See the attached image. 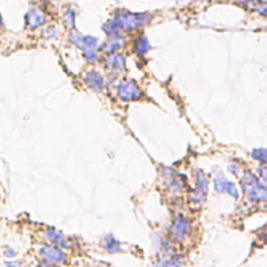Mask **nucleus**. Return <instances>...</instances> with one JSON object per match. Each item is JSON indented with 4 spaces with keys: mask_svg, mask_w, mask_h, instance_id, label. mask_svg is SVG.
<instances>
[{
    "mask_svg": "<svg viewBox=\"0 0 267 267\" xmlns=\"http://www.w3.org/2000/svg\"><path fill=\"white\" fill-rule=\"evenodd\" d=\"M191 233V220L185 214H175L173 221L170 224L169 237L173 241H182Z\"/></svg>",
    "mask_w": 267,
    "mask_h": 267,
    "instance_id": "nucleus-6",
    "label": "nucleus"
},
{
    "mask_svg": "<svg viewBox=\"0 0 267 267\" xmlns=\"http://www.w3.org/2000/svg\"><path fill=\"white\" fill-rule=\"evenodd\" d=\"M67 41L70 45L75 46L77 49L82 50V52H89V50H99L100 45H99V39L93 35H82L78 31H71L67 35Z\"/></svg>",
    "mask_w": 267,
    "mask_h": 267,
    "instance_id": "nucleus-7",
    "label": "nucleus"
},
{
    "mask_svg": "<svg viewBox=\"0 0 267 267\" xmlns=\"http://www.w3.org/2000/svg\"><path fill=\"white\" fill-rule=\"evenodd\" d=\"M24 20H25V27L28 29H38V28L44 27L46 24V14L42 9H38L36 6H32L29 7V10L25 13L24 16Z\"/></svg>",
    "mask_w": 267,
    "mask_h": 267,
    "instance_id": "nucleus-9",
    "label": "nucleus"
},
{
    "mask_svg": "<svg viewBox=\"0 0 267 267\" xmlns=\"http://www.w3.org/2000/svg\"><path fill=\"white\" fill-rule=\"evenodd\" d=\"M17 255L16 249H13L11 246H6L5 249H3V256L6 257V259H14Z\"/></svg>",
    "mask_w": 267,
    "mask_h": 267,
    "instance_id": "nucleus-24",
    "label": "nucleus"
},
{
    "mask_svg": "<svg viewBox=\"0 0 267 267\" xmlns=\"http://www.w3.org/2000/svg\"><path fill=\"white\" fill-rule=\"evenodd\" d=\"M185 259L182 255H170L169 257L160 259L153 267H184Z\"/></svg>",
    "mask_w": 267,
    "mask_h": 267,
    "instance_id": "nucleus-17",
    "label": "nucleus"
},
{
    "mask_svg": "<svg viewBox=\"0 0 267 267\" xmlns=\"http://www.w3.org/2000/svg\"><path fill=\"white\" fill-rule=\"evenodd\" d=\"M132 50L138 57H145L150 50V44H149V39L145 35H139L138 38L134 41L132 45Z\"/></svg>",
    "mask_w": 267,
    "mask_h": 267,
    "instance_id": "nucleus-15",
    "label": "nucleus"
},
{
    "mask_svg": "<svg viewBox=\"0 0 267 267\" xmlns=\"http://www.w3.org/2000/svg\"><path fill=\"white\" fill-rule=\"evenodd\" d=\"M102 248H103L107 253H119V252H121V249H123L120 241L117 240L116 237H113L111 234L104 235L103 238H102Z\"/></svg>",
    "mask_w": 267,
    "mask_h": 267,
    "instance_id": "nucleus-16",
    "label": "nucleus"
},
{
    "mask_svg": "<svg viewBox=\"0 0 267 267\" xmlns=\"http://www.w3.org/2000/svg\"><path fill=\"white\" fill-rule=\"evenodd\" d=\"M194 178H195V185L189 192V202L195 205H201L206 201L209 194V178L205 174V171L199 169H195L194 171Z\"/></svg>",
    "mask_w": 267,
    "mask_h": 267,
    "instance_id": "nucleus-4",
    "label": "nucleus"
},
{
    "mask_svg": "<svg viewBox=\"0 0 267 267\" xmlns=\"http://www.w3.org/2000/svg\"><path fill=\"white\" fill-rule=\"evenodd\" d=\"M6 267H21V264L18 262H14V260H9V262H6Z\"/></svg>",
    "mask_w": 267,
    "mask_h": 267,
    "instance_id": "nucleus-25",
    "label": "nucleus"
},
{
    "mask_svg": "<svg viewBox=\"0 0 267 267\" xmlns=\"http://www.w3.org/2000/svg\"><path fill=\"white\" fill-rule=\"evenodd\" d=\"M84 59L89 63V64H95L100 60V52L99 50H89V52H84Z\"/></svg>",
    "mask_w": 267,
    "mask_h": 267,
    "instance_id": "nucleus-20",
    "label": "nucleus"
},
{
    "mask_svg": "<svg viewBox=\"0 0 267 267\" xmlns=\"http://www.w3.org/2000/svg\"><path fill=\"white\" fill-rule=\"evenodd\" d=\"M36 267H52V266H49V264H46V263H44V262H41Z\"/></svg>",
    "mask_w": 267,
    "mask_h": 267,
    "instance_id": "nucleus-26",
    "label": "nucleus"
},
{
    "mask_svg": "<svg viewBox=\"0 0 267 267\" xmlns=\"http://www.w3.org/2000/svg\"><path fill=\"white\" fill-rule=\"evenodd\" d=\"M0 27H5V22H3V17H2V13H0Z\"/></svg>",
    "mask_w": 267,
    "mask_h": 267,
    "instance_id": "nucleus-27",
    "label": "nucleus"
},
{
    "mask_svg": "<svg viewBox=\"0 0 267 267\" xmlns=\"http://www.w3.org/2000/svg\"><path fill=\"white\" fill-rule=\"evenodd\" d=\"M82 81L92 92H102L104 89V77L96 70H89L82 75Z\"/></svg>",
    "mask_w": 267,
    "mask_h": 267,
    "instance_id": "nucleus-11",
    "label": "nucleus"
},
{
    "mask_svg": "<svg viewBox=\"0 0 267 267\" xmlns=\"http://www.w3.org/2000/svg\"><path fill=\"white\" fill-rule=\"evenodd\" d=\"M124 44H126L124 36L107 39V41L103 42V45L100 46V50H102V53L106 56L115 55V53H119V50H120L121 48H124Z\"/></svg>",
    "mask_w": 267,
    "mask_h": 267,
    "instance_id": "nucleus-14",
    "label": "nucleus"
},
{
    "mask_svg": "<svg viewBox=\"0 0 267 267\" xmlns=\"http://www.w3.org/2000/svg\"><path fill=\"white\" fill-rule=\"evenodd\" d=\"M104 67L115 74H123L127 70V59L126 56L121 53H115L104 57Z\"/></svg>",
    "mask_w": 267,
    "mask_h": 267,
    "instance_id": "nucleus-13",
    "label": "nucleus"
},
{
    "mask_svg": "<svg viewBox=\"0 0 267 267\" xmlns=\"http://www.w3.org/2000/svg\"><path fill=\"white\" fill-rule=\"evenodd\" d=\"M45 39H55L59 36V29L52 25V27H48L44 29V35H42Z\"/></svg>",
    "mask_w": 267,
    "mask_h": 267,
    "instance_id": "nucleus-21",
    "label": "nucleus"
},
{
    "mask_svg": "<svg viewBox=\"0 0 267 267\" xmlns=\"http://www.w3.org/2000/svg\"><path fill=\"white\" fill-rule=\"evenodd\" d=\"M228 170L234 175H240V173L242 171V167H241V164H238V162H237V160H234V163L228 164Z\"/></svg>",
    "mask_w": 267,
    "mask_h": 267,
    "instance_id": "nucleus-23",
    "label": "nucleus"
},
{
    "mask_svg": "<svg viewBox=\"0 0 267 267\" xmlns=\"http://www.w3.org/2000/svg\"><path fill=\"white\" fill-rule=\"evenodd\" d=\"M152 13H131L128 10H117L107 22L117 32L123 35V32H132L145 27L152 21Z\"/></svg>",
    "mask_w": 267,
    "mask_h": 267,
    "instance_id": "nucleus-1",
    "label": "nucleus"
},
{
    "mask_svg": "<svg viewBox=\"0 0 267 267\" xmlns=\"http://www.w3.org/2000/svg\"><path fill=\"white\" fill-rule=\"evenodd\" d=\"M244 197L249 203H264L267 199L266 185L252 171H244L241 177Z\"/></svg>",
    "mask_w": 267,
    "mask_h": 267,
    "instance_id": "nucleus-2",
    "label": "nucleus"
},
{
    "mask_svg": "<svg viewBox=\"0 0 267 267\" xmlns=\"http://www.w3.org/2000/svg\"><path fill=\"white\" fill-rule=\"evenodd\" d=\"M251 156L253 160H256L260 164H266L267 162V150L264 147H256V149H252Z\"/></svg>",
    "mask_w": 267,
    "mask_h": 267,
    "instance_id": "nucleus-19",
    "label": "nucleus"
},
{
    "mask_svg": "<svg viewBox=\"0 0 267 267\" xmlns=\"http://www.w3.org/2000/svg\"><path fill=\"white\" fill-rule=\"evenodd\" d=\"M75 20H77V11L74 9H67L64 11V16H63V21L66 24V27L74 29L75 28Z\"/></svg>",
    "mask_w": 267,
    "mask_h": 267,
    "instance_id": "nucleus-18",
    "label": "nucleus"
},
{
    "mask_svg": "<svg viewBox=\"0 0 267 267\" xmlns=\"http://www.w3.org/2000/svg\"><path fill=\"white\" fill-rule=\"evenodd\" d=\"M39 257L41 262L46 263L49 266H63L68 262L67 253L63 249H60L59 246L55 245H42L39 248Z\"/></svg>",
    "mask_w": 267,
    "mask_h": 267,
    "instance_id": "nucleus-5",
    "label": "nucleus"
},
{
    "mask_svg": "<svg viewBox=\"0 0 267 267\" xmlns=\"http://www.w3.org/2000/svg\"><path fill=\"white\" fill-rule=\"evenodd\" d=\"M44 237L46 240L49 241L50 245L59 246L60 249H70L71 248V242L70 240L67 238L66 235L63 234L59 230L53 228V227H49L44 231Z\"/></svg>",
    "mask_w": 267,
    "mask_h": 267,
    "instance_id": "nucleus-12",
    "label": "nucleus"
},
{
    "mask_svg": "<svg viewBox=\"0 0 267 267\" xmlns=\"http://www.w3.org/2000/svg\"><path fill=\"white\" fill-rule=\"evenodd\" d=\"M213 189L217 194H223V195L234 198L235 201L240 199V191H238L237 185L227 177H224L223 173H217V174L213 175Z\"/></svg>",
    "mask_w": 267,
    "mask_h": 267,
    "instance_id": "nucleus-8",
    "label": "nucleus"
},
{
    "mask_svg": "<svg viewBox=\"0 0 267 267\" xmlns=\"http://www.w3.org/2000/svg\"><path fill=\"white\" fill-rule=\"evenodd\" d=\"M115 89L121 102H138L143 98V91L134 80H121Z\"/></svg>",
    "mask_w": 267,
    "mask_h": 267,
    "instance_id": "nucleus-3",
    "label": "nucleus"
},
{
    "mask_svg": "<svg viewBox=\"0 0 267 267\" xmlns=\"http://www.w3.org/2000/svg\"><path fill=\"white\" fill-rule=\"evenodd\" d=\"M266 164H260V166H259V167H257L256 169V175H257V178H259V180L262 181L263 184H264V182H266V180H267V173H266Z\"/></svg>",
    "mask_w": 267,
    "mask_h": 267,
    "instance_id": "nucleus-22",
    "label": "nucleus"
},
{
    "mask_svg": "<svg viewBox=\"0 0 267 267\" xmlns=\"http://www.w3.org/2000/svg\"><path fill=\"white\" fill-rule=\"evenodd\" d=\"M162 180L166 184V188L169 189V192L171 194H180L181 189H182V181L178 173H175L174 170L170 169V167H163L162 170Z\"/></svg>",
    "mask_w": 267,
    "mask_h": 267,
    "instance_id": "nucleus-10",
    "label": "nucleus"
}]
</instances>
